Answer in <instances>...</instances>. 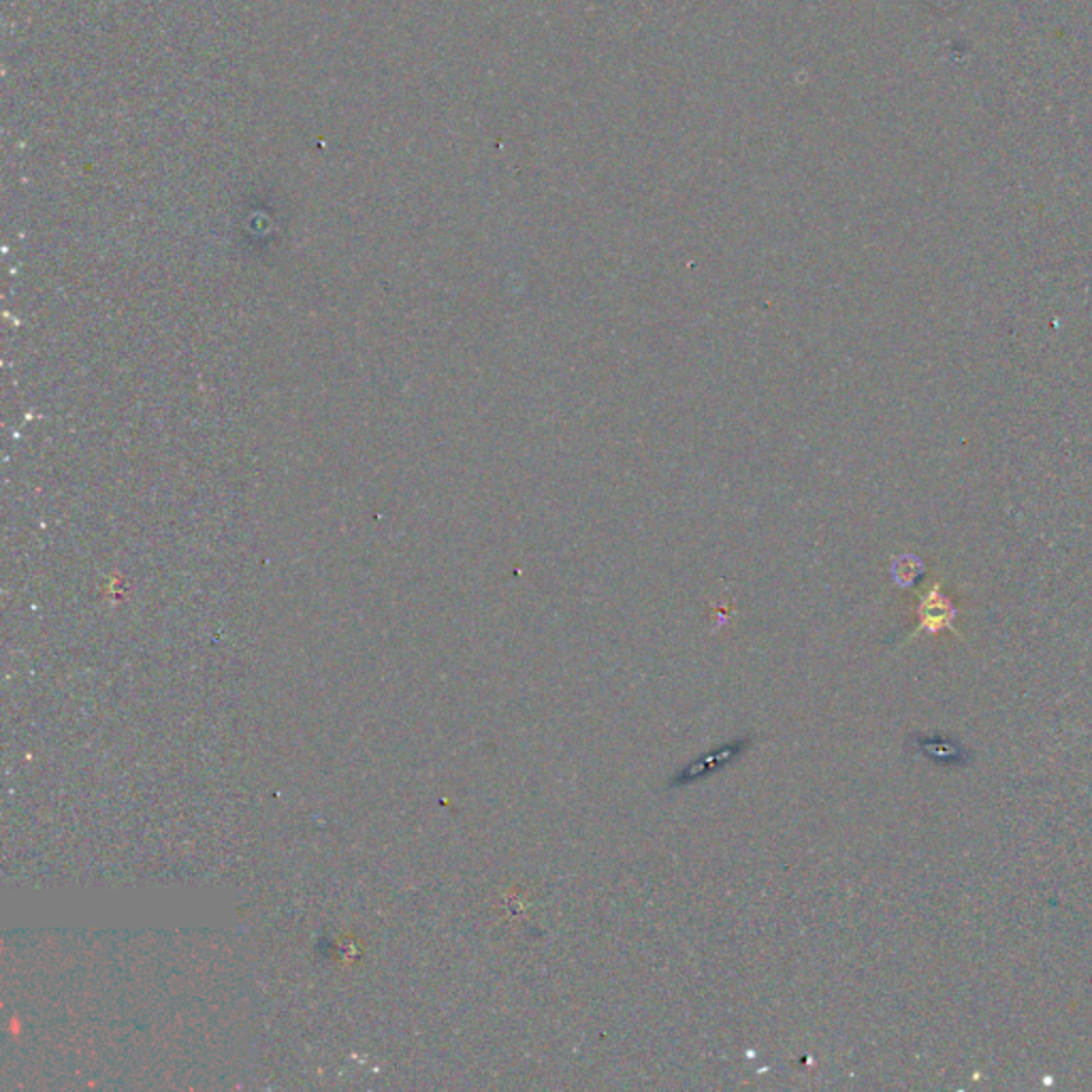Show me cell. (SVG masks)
<instances>
[{"instance_id": "1", "label": "cell", "mask_w": 1092, "mask_h": 1092, "mask_svg": "<svg viewBox=\"0 0 1092 1092\" xmlns=\"http://www.w3.org/2000/svg\"><path fill=\"white\" fill-rule=\"evenodd\" d=\"M956 617H958V608L941 591V583H935L931 589H926V593L920 598V606H918L920 624H918L915 634H920V632L939 634L941 629H949V632L958 634L956 625H954Z\"/></svg>"}, {"instance_id": "2", "label": "cell", "mask_w": 1092, "mask_h": 1092, "mask_svg": "<svg viewBox=\"0 0 1092 1092\" xmlns=\"http://www.w3.org/2000/svg\"><path fill=\"white\" fill-rule=\"evenodd\" d=\"M744 747H747V741H737L730 742V744H726V747H721V749H715V751L706 753L703 758H698V760H696L694 764H690L687 769H683V773H681V775H679V777L674 781H676V783H687V781L701 780L704 775H708V773L717 771L719 766L728 764L735 755H739V753H741Z\"/></svg>"}]
</instances>
